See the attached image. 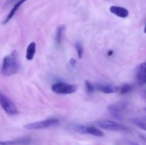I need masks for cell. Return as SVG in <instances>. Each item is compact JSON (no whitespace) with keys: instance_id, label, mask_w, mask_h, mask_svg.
Returning a JSON list of instances; mask_svg holds the SVG:
<instances>
[{"instance_id":"1","label":"cell","mask_w":146,"mask_h":145,"mask_svg":"<svg viewBox=\"0 0 146 145\" xmlns=\"http://www.w3.org/2000/svg\"><path fill=\"white\" fill-rule=\"evenodd\" d=\"M19 70V54L16 50H14L10 55L4 58L1 65V73L4 76H11L18 72Z\"/></svg>"},{"instance_id":"2","label":"cell","mask_w":146,"mask_h":145,"mask_svg":"<svg viewBox=\"0 0 146 145\" xmlns=\"http://www.w3.org/2000/svg\"><path fill=\"white\" fill-rule=\"evenodd\" d=\"M58 122H59V120L58 119L50 118V119H44V120L27 124V125H24V127L25 129H29V130H37V129H43L56 126V125H58Z\"/></svg>"},{"instance_id":"3","label":"cell","mask_w":146,"mask_h":145,"mask_svg":"<svg viewBox=\"0 0 146 145\" xmlns=\"http://www.w3.org/2000/svg\"><path fill=\"white\" fill-rule=\"evenodd\" d=\"M78 90V86L74 84L66 83V82H56L53 84L51 90L58 95H68L76 92Z\"/></svg>"},{"instance_id":"4","label":"cell","mask_w":146,"mask_h":145,"mask_svg":"<svg viewBox=\"0 0 146 145\" xmlns=\"http://www.w3.org/2000/svg\"><path fill=\"white\" fill-rule=\"evenodd\" d=\"M96 125L101 127V129H106L108 131H113V132H125L128 130L126 127L123 125L108 119H100L96 122Z\"/></svg>"},{"instance_id":"5","label":"cell","mask_w":146,"mask_h":145,"mask_svg":"<svg viewBox=\"0 0 146 145\" xmlns=\"http://www.w3.org/2000/svg\"><path fill=\"white\" fill-rule=\"evenodd\" d=\"M0 105L8 115H16L19 113V110L15 104L1 91H0Z\"/></svg>"},{"instance_id":"6","label":"cell","mask_w":146,"mask_h":145,"mask_svg":"<svg viewBox=\"0 0 146 145\" xmlns=\"http://www.w3.org/2000/svg\"><path fill=\"white\" fill-rule=\"evenodd\" d=\"M73 130L78 132L79 134H91L93 136L102 137L104 136V133L98 128L94 126H86L83 125H75L72 127Z\"/></svg>"},{"instance_id":"7","label":"cell","mask_w":146,"mask_h":145,"mask_svg":"<svg viewBox=\"0 0 146 145\" xmlns=\"http://www.w3.org/2000/svg\"><path fill=\"white\" fill-rule=\"evenodd\" d=\"M126 107V102L124 101H120V102H115V103L108 105L107 109L114 118L121 119L122 118V113L125 110Z\"/></svg>"},{"instance_id":"8","label":"cell","mask_w":146,"mask_h":145,"mask_svg":"<svg viewBox=\"0 0 146 145\" xmlns=\"http://www.w3.org/2000/svg\"><path fill=\"white\" fill-rule=\"evenodd\" d=\"M94 85L96 89L105 94L115 93L119 90V87L111 83H98Z\"/></svg>"},{"instance_id":"9","label":"cell","mask_w":146,"mask_h":145,"mask_svg":"<svg viewBox=\"0 0 146 145\" xmlns=\"http://www.w3.org/2000/svg\"><path fill=\"white\" fill-rule=\"evenodd\" d=\"M145 68L146 63L144 62L139 64L135 68V76L137 81L141 85H144L146 83Z\"/></svg>"},{"instance_id":"10","label":"cell","mask_w":146,"mask_h":145,"mask_svg":"<svg viewBox=\"0 0 146 145\" xmlns=\"http://www.w3.org/2000/svg\"><path fill=\"white\" fill-rule=\"evenodd\" d=\"M31 142L29 137H22L14 140L0 141V145H28Z\"/></svg>"},{"instance_id":"11","label":"cell","mask_w":146,"mask_h":145,"mask_svg":"<svg viewBox=\"0 0 146 145\" xmlns=\"http://www.w3.org/2000/svg\"><path fill=\"white\" fill-rule=\"evenodd\" d=\"M111 13L120 18H127L129 15V11L127 9L118 6H111L109 9Z\"/></svg>"},{"instance_id":"12","label":"cell","mask_w":146,"mask_h":145,"mask_svg":"<svg viewBox=\"0 0 146 145\" xmlns=\"http://www.w3.org/2000/svg\"><path fill=\"white\" fill-rule=\"evenodd\" d=\"M27 1V0H19V1L18 2H17V4L14 6V7L11 9V10L10 11V12L9 13V14L7 15V16L6 17V18L4 19V21H3V24H6L7 23H8L9 21L11 19V18L14 16V14H15V13L17 12V10H18V9L19 8L21 5H22V4H24V3Z\"/></svg>"},{"instance_id":"13","label":"cell","mask_w":146,"mask_h":145,"mask_svg":"<svg viewBox=\"0 0 146 145\" xmlns=\"http://www.w3.org/2000/svg\"><path fill=\"white\" fill-rule=\"evenodd\" d=\"M36 45L35 42H31L29 44L26 53V58L28 61H32L34 59V55L36 53Z\"/></svg>"},{"instance_id":"14","label":"cell","mask_w":146,"mask_h":145,"mask_svg":"<svg viewBox=\"0 0 146 145\" xmlns=\"http://www.w3.org/2000/svg\"><path fill=\"white\" fill-rule=\"evenodd\" d=\"M66 26L64 24L59 25L56 28V36H55V40L56 43L57 45H61V42H62L63 36H64V32L65 31Z\"/></svg>"},{"instance_id":"15","label":"cell","mask_w":146,"mask_h":145,"mask_svg":"<svg viewBox=\"0 0 146 145\" xmlns=\"http://www.w3.org/2000/svg\"><path fill=\"white\" fill-rule=\"evenodd\" d=\"M133 88L134 85L133 84L124 83L121 85V88H119L118 91H119L121 95H126V94L131 92L133 90Z\"/></svg>"},{"instance_id":"16","label":"cell","mask_w":146,"mask_h":145,"mask_svg":"<svg viewBox=\"0 0 146 145\" xmlns=\"http://www.w3.org/2000/svg\"><path fill=\"white\" fill-rule=\"evenodd\" d=\"M132 122L136 126H138V127L142 129L143 130H145L146 129V123L145 119H142V118H133L132 119Z\"/></svg>"},{"instance_id":"17","label":"cell","mask_w":146,"mask_h":145,"mask_svg":"<svg viewBox=\"0 0 146 145\" xmlns=\"http://www.w3.org/2000/svg\"><path fill=\"white\" fill-rule=\"evenodd\" d=\"M75 48L76 50L77 54L79 58H81L84 53V47H83L82 44L80 41H76L75 43Z\"/></svg>"},{"instance_id":"18","label":"cell","mask_w":146,"mask_h":145,"mask_svg":"<svg viewBox=\"0 0 146 145\" xmlns=\"http://www.w3.org/2000/svg\"><path fill=\"white\" fill-rule=\"evenodd\" d=\"M85 85H86V88L87 92H88V93H93V92H95L96 90L95 85H94V84L91 83L90 81L86 80Z\"/></svg>"},{"instance_id":"19","label":"cell","mask_w":146,"mask_h":145,"mask_svg":"<svg viewBox=\"0 0 146 145\" xmlns=\"http://www.w3.org/2000/svg\"><path fill=\"white\" fill-rule=\"evenodd\" d=\"M69 64L71 67H75L76 64V61L74 58H71L69 61Z\"/></svg>"},{"instance_id":"20","label":"cell","mask_w":146,"mask_h":145,"mask_svg":"<svg viewBox=\"0 0 146 145\" xmlns=\"http://www.w3.org/2000/svg\"><path fill=\"white\" fill-rule=\"evenodd\" d=\"M127 144H128V145H139L138 144L133 142H131V141H128V142H127Z\"/></svg>"},{"instance_id":"21","label":"cell","mask_w":146,"mask_h":145,"mask_svg":"<svg viewBox=\"0 0 146 145\" xmlns=\"http://www.w3.org/2000/svg\"><path fill=\"white\" fill-rule=\"evenodd\" d=\"M113 54V51L112 50H110V51L108 52V56H111V55H112Z\"/></svg>"},{"instance_id":"22","label":"cell","mask_w":146,"mask_h":145,"mask_svg":"<svg viewBox=\"0 0 146 145\" xmlns=\"http://www.w3.org/2000/svg\"><path fill=\"white\" fill-rule=\"evenodd\" d=\"M17 1V0H9L8 3H9V4H11V3L14 2V1Z\"/></svg>"}]
</instances>
